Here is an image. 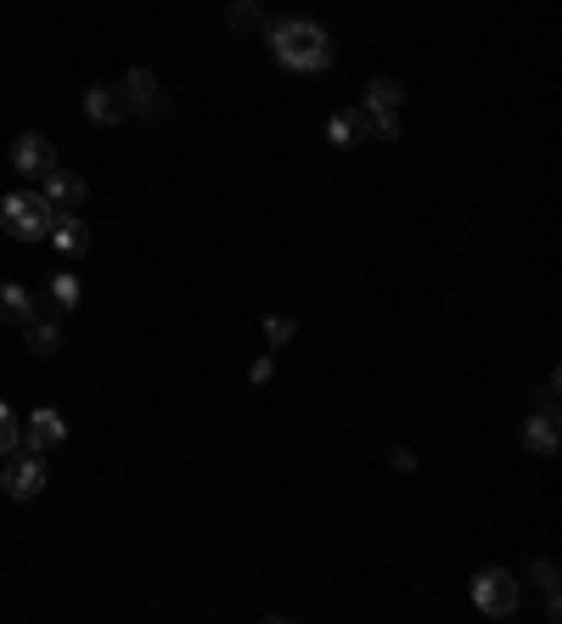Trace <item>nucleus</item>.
Instances as JSON below:
<instances>
[{"instance_id": "nucleus-3", "label": "nucleus", "mask_w": 562, "mask_h": 624, "mask_svg": "<svg viewBox=\"0 0 562 624\" xmlns=\"http://www.w3.org/2000/svg\"><path fill=\"white\" fill-rule=\"evenodd\" d=\"M118 96H125V107L136 113V119H169V96H164V85H157V73L152 68H130L125 73V85H118Z\"/></svg>"}, {"instance_id": "nucleus-8", "label": "nucleus", "mask_w": 562, "mask_h": 624, "mask_svg": "<svg viewBox=\"0 0 562 624\" xmlns=\"http://www.w3.org/2000/svg\"><path fill=\"white\" fill-rule=\"evenodd\" d=\"M23 439H28V450L39 456V450H57L62 439H68V422H62V411H51V405H34V416H28V427H23Z\"/></svg>"}, {"instance_id": "nucleus-22", "label": "nucleus", "mask_w": 562, "mask_h": 624, "mask_svg": "<svg viewBox=\"0 0 562 624\" xmlns=\"http://www.w3.org/2000/svg\"><path fill=\"white\" fill-rule=\"evenodd\" d=\"M270 372H276V366H270V355H259V361H254V366H248V377H254V382H265V377H270Z\"/></svg>"}, {"instance_id": "nucleus-19", "label": "nucleus", "mask_w": 562, "mask_h": 624, "mask_svg": "<svg viewBox=\"0 0 562 624\" xmlns=\"http://www.w3.org/2000/svg\"><path fill=\"white\" fill-rule=\"evenodd\" d=\"M265 332H270V343H288V338H293L298 327H293L288 316H270V321H265Z\"/></svg>"}, {"instance_id": "nucleus-20", "label": "nucleus", "mask_w": 562, "mask_h": 624, "mask_svg": "<svg viewBox=\"0 0 562 624\" xmlns=\"http://www.w3.org/2000/svg\"><path fill=\"white\" fill-rule=\"evenodd\" d=\"M557 395H562V377L551 372V377H546V388H540V411H557Z\"/></svg>"}, {"instance_id": "nucleus-16", "label": "nucleus", "mask_w": 562, "mask_h": 624, "mask_svg": "<svg viewBox=\"0 0 562 624\" xmlns=\"http://www.w3.org/2000/svg\"><path fill=\"white\" fill-rule=\"evenodd\" d=\"M399 102H406V91H399V80H388V73L366 85V113H372V119H388V113H399Z\"/></svg>"}, {"instance_id": "nucleus-9", "label": "nucleus", "mask_w": 562, "mask_h": 624, "mask_svg": "<svg viewBox=\"0 0 562 624\" xmlns=\"http://www.w3.org/2000/svg\"><path fill=\"white\" fill-rule=\"evenodd\" d=\"M23 343H28V355H57V349H62V316L34 309V316L23 321Z\"/></svg>"}, {"instance_id": "nucleus-7", "label": "nucleus", "mask_w": 562, "mask_h": 624, "mask_svg": "<svg viewBox=\"0 0 562 624\" xmlns=\"http://www.w3.org/2000/svg\"><path fill=\"white\" fill-rule=\"evenodd\" d=\"M85 119L102 125V130H118V125L130 119V107H125V96H118V85H91L85 91Z\"/></svg>"}, {"instance_id": "nucleus-1", "label": "nucleus", "mask_w": 562, "mask_h": 624, "mask_svg": "<svg viewBox=\"0 0 562 624\" xmlns=\"http://www.w3.org/2000/svg\"><path fill=\"white\" fill-rule=\"evenodd\" d=\"M270 51L281 68H298V73H320L332 68V34L309 23V17H276L270 23Z\"/></svg>"}, {"instance_id": "nucleus-13", "label": "nucleus", "mask_w": 562, "mask_h": 624, "mask_svg": "<svg viewBox=\"0 0 562 624\" xmlns=\"http://www.w3.org/2000/svg\"><path fill=\"white\" fill-rule=\"evenodd\" d=\"M327 136H332V146H360L372 136V113L366 107H349V113H338V119L327 125Z\"/></svg>"}, {"instance_id": "nucleus-12", "label": "nucleus", "mask_w": 562, "mask_h": 624, "mask_svg": "<svg viewBox=\"0 0 562 624\" xmlns=\"http://www.w3.org/2000/svg\"><path fill=\"white\" fill-rule=\"evenodd\" d=\"M73 304H79V276L73 270H57L51 293H34V309H46V316H68Z\"/></svg>"}, {"instance_id": "nucleus-14", "label": "nucleus", "mask_w": 562, "mask_h": 624, "mask_svg": "<svg viewBox=\"0 0 562 624\" xmlns=\"http://www.w3.org/2000/svg\"><path fill=\"white\" fill-rule=\"evenodd\" d=\"M524 450L557 456V411H535V416L524 422Z\"/></svg>"}, {"instance_id": "nucleus-17", "label": "nucleus", "mask_w": 562, "mask_h": 624, "mask_svg": "<svg viewBox=\"0 0 562 624\" xmlns=\"http://www.w3.org/2000/svg\"><path fill=\"white\" fill-rule=\"evenodd\" d=\"M259 0H231V7H225V28L231 34H248V28H259Z\"/></svg>"}, {"instance_id": "nucleus-15", "label": "nucleus", "mask_w": 562, "mask_h": 624, "mask_svg": "<svg viewBox=\"0 0 562 624\" xmlns=\"http://www.w3.org/2000/svg\"><path fill=\"white\" fill-rule=\"evenodd\" d=\"M28 316H34V293L17 287V282H0V321H7V327H23Z\"/></svg>"}, {"instance_id": "nucleus-18", "label": "nucleus", "mask_w": 562, "mask_h": 624, "mask_svg": "<svg viewBox=\"0 0 562 624\" xmlns=\"http://www.w3.org/2000/svg\"><path fill=\"white\" fill-rule=\"evenodd\" d=\"M17 439H23V427H17V416H12V405L0 400V456H12L17 450Z\"/></svg>"}, {"instance_id": "nucleus-5", "label": "nucleus", "mask_w": 562, "mask_h": 624, "mask_svg": "<svg viewBox=\"0 0 562 624\" xmlns=\"http://www.w3.org/2000/svg\"><path fill=\"white\" fill-rule=\"evenodd\" d=\"M12 169H17L23 180H46V175L57 169V146H51V136H39V130L17 136V146H12Z\"/></svg>"}, {"instance_id": "nucleus-6", "label": "nucleus", "mask_w": 562, "mask_h": 624, "mask_svg": "<svg viewBox=\"0 0 562 624\" xmlns=\"http://www.w3.org/2000/svg\"><path fill=\"white\" fill-rule=\"evenodd\" d=\"M0 484L12 490V501H34L39 490H46V461H39V456H12V467L0 473Z\"/></svg>"}, {"instance_id": "nucleus-2", "label": "nucleus", "mask_w": 562, "mask_h": 624, "mask_svg": "<svg viewBox=\"0 0 562 624\" xmlns=\"http://www.w3.org/2000/svg\"><path fill=\"white\" fill-rule=\"evenodd\" d=\"M51 220H57V203L46 191H12V198H0V225H7L17 243L51 237Z\"/></svg>"}, {"instance_id": "nucleus-10", "label": "nucleus", "mask_w": 562, "mask_h": 624, "mask_svg": "<svg viewBox=\"0 0 562 624\" xmlns=\"http://www.w3.org/2000/svg\"><path fill=\"white\" fill-rule=\"evenodd\" d=\"M51 243L68 254V259H79L91 248V225L79 220V209H57V220H51Z\"/></svg>"}, {"instance_id": "nucleus-11", "label": "nucleus", "mask_w": 562, "mask_h": 624, "mask_svg": "<svg viewBox=\"0 0 562 624\" xmlns=\"http://www.w3.org/2000/svg\"><path fill=\"white\" fill-rule=\"evenodd\" d=\"M39 191H46V198H51L57 209H79L91 186H85V175H73V169H62V164H57L46 180H39Z\"/></svg>"}, {"instance_id": "nucleus-21", "label": "nucleus", "mask_w": 562, "mask_h": 624, "mask_svg": "<svg viewBox=\"0 0 562 624\" xmlns=\"http://www.w3.org/2000/svg\"><path fill=\"white\" fill-rule=\"evenodd\" d=\"M388 461H394V467H399V473H411V467H417V450H394V456H388Z\"/></svg>"}, {"instance_id": "nucleus-4", "label": "nucleus", "mask_w": 562, "mask_h": 624, "mask_svg": "<svg viewBox=\"0 0 562 624\" xmlns=\"http://www.w3.org/2000/svg\"><path fill=\"white\" fill-rule=\"evenodd\" d=\"M472 602L484 608L490 619H512L517 613V579L506 568H478L472 574Z\"/></svg>"}]
</instances>
